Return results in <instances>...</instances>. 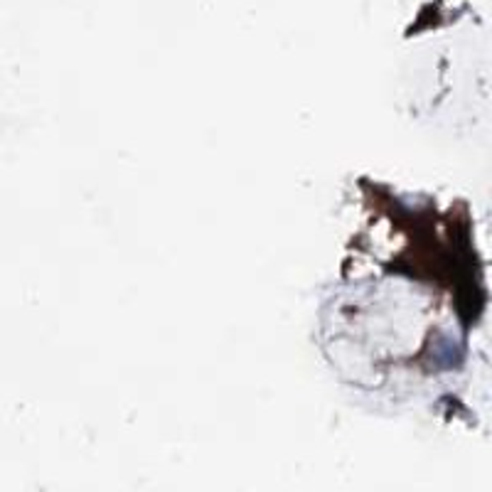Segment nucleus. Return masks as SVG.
<instances>
[]
</instances>
